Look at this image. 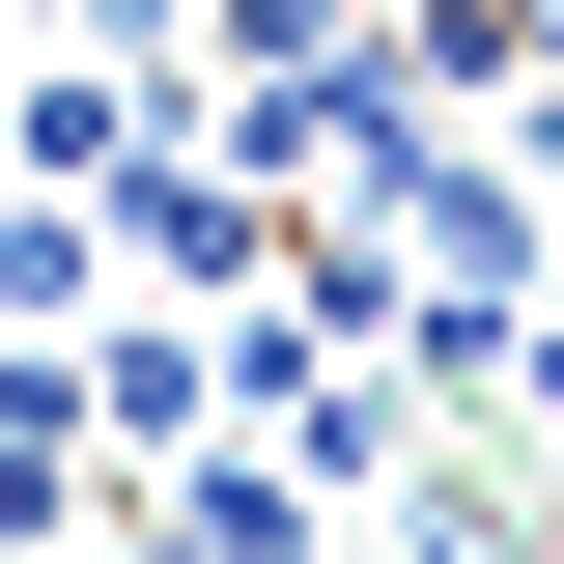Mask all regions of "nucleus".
<instances>
[{
    "instance_id": "nucleus-2",
    "label": "nucleus",
    "mask_w": 564,
    "mask_h": 564,
    "mask_svg": "<svg viewBox=\"0 0 564 564\" xmlns=\"http://www.w3.org/2000/svg\"><path fill=\"white\" fill-rule=\"evenodd\" d=\"M85 282H113V198H57V170H0V339H57Z\"/></svg>"
},
{
    "instance_id": "nucleus-3",
    "label": "nucleus",
    "mask_w": 564,
    "mask_h": 564,
    "mask_svg": "<svg viewBox=\"0 0 564 564\" xmlns=\"http://www.w3.org/2000/svg\"><path fill=\"white\" fill-rule=\"evenodd\" d=\"M480 395H508V423H536V452H564V282H536V311H508V367H480Z\"/></svg>"
},
{
    "instance_id": "nucleus-1",
    "label": "nucleus",
    "mask_w": 564,
    "mask_h": 564,
    "mask_svg": "<svg viewBox=\"0 0 564 564\" xmlns=\"http://www.w3.org/2000/svg\"><path fill=\"white\" fill-rule=\"evenodd\" d=\"M57 367H85V452H113V480H170V452L226 423V311H170V282H141L113 339H57Z\"/></svg>"
}]
</instances>
